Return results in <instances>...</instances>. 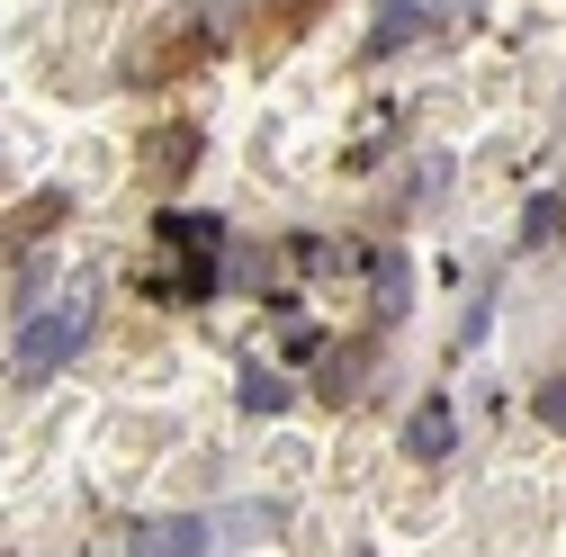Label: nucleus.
Returning a JSON list of instances; mask_svg holds the SVG:
<instances>
[{"instance_id":"f257e3e1","label":"nucleus","mask_w":566,"mask_h":557,"mask_svg":"<svg viewBox=\"0 0 566 557\" xmlns=\"http://www.w3.org/2000/svg\"><path fill=\"white\" fill-rule=\"evenodd\" d=\"M91 315H99V288H91V278H73V288H63L54 306H28L19 351H10V360H19V378H54V369L91 341Z\"/></svg>"},{"instance_id":"f03ea898","label":"nucleus","mask_w":566,"mask_h":557,"mask_svg":"<svg viewBox=\"0 0 566 557\" xmlns=\"http://www.w3.org/2000/svg\"><path fill=\"white\" fill-rule=\"evenodd\" d=\"M126 548H135V557H198V548H217V522H198V513H163V522H135Z\"/></svg>"},{"instance_id":"7ed1b4c3","label":"nucleus","mask_w":566,"mask_h":557,"mask_svg":"<svg viewBox=\"0 0 566 557\" xmlns=\"http://www.w3.org/2000/svg\"><path fill=\"white\" fill-rule=\"evenodd\" d=\"M459 450V413H450V396H422L413 413H405V459H450Z\"/></svg>"},{"instance_id":"20e7f679","label":"nucleus","mask_w":566,"mask_h":557,"mask_svg":"<svg viewBox=\"0 0 566 557\" xmlns=\"http://www.w3.org/2000/svg\"><path fill=\"white\" fill-rule=\"evenodd\" d=\"M154 234H163L171 252H189V278H180V288H207V252L226 243V225H217V217H180V207H171V217H163Z\"/></svg>"},{"instance_id":"39448f33","label":"nucleus","mask_w":566,"mask_h":557,"mask_svg":"<svg viewBox=\"0 0 566 557\" xmlns=\"http://www.w3.org/2000/svg\"><path fill=\"white\" fill-rule=\"evenodd\" d=\"M234 404H243V413H289V404H297V387L279 378V369H261V360H243V378H234Z\"/></svg>"},{"instance_id":"423d86ee","label":"nucleus","mask_w":566,"mask_h":557,"mask_svg":"<svg viewBox=\"0 0 566 557\" xmlns=\"http://www.w3.org/2000/svg\"><path fill=\"white\" fill-rule=\"evenodd\" d=\"M369 288H378V315L405 324V306H413V270H405V252H378V261H369Z\"/></svg>"},{"instance_id":"0eeeda50","label":"nucleus","mask_w":566,"mask_h":557,"mask_svg":"<svg viewBox=\"0 0 566 557\" xmlns=\"http://www.w3.org/2000/svg\"><path fill=\"white\" fill-rule=\"evenodd\" d=\"M369 387V341H350V351H333L324 360V378H315V396H333V404H350Z\"/></svg>"},{"instance_id":"6e6552de","label":"nucleus","mask_w":566,"mask_h":557,"mask_svg":"<svg viewBox=\"0 0 566 557\" xmlns=\"http://www.w3.org/2000/svg\"><path fill=\"white\" fill-rule=\"evenodd\" d=\"M198 162V126H154L145 135V171H189Z\"/></svg>"},{"instance_id":"1a4fd4ad","label":"nucleus","mask_w":566,"mask_h":557,"mask_svg":"<svg viewBox=\"0 0 566 557\" xmlns=\"http://www.w3.org/2000/svg\"><path fill=\"white\" fill-rule=\"evenodd\" d=\"M422 36V10H413V0H387V10H378V36H369V54H405Z\"/></svg>"},{"instance_id":"9d476101","label":"nucleus","mask_w":566,"mask_h":557,"mask_svg":"<svg viewBox=\"0 0 566 557\" xmlns=\"http://www.w3.org/2000/svg\"><path fill=\"white\" fill-rule=\"evenodd\" d=\"M566 234V198H531V217H522V243L539 252V243H557Z\"/></svg>"},{"instance_id":"9b49d317","label":"nucleus","mask_w":566,"mask_h":557,"mask_svg":"<svg viewBox=\"0 0 566 557\" xmlns=\"http://www.w3.org/2000/svg\"><path fill=\"white\" fill-rule=\"evenodd\" d=\"M539 423H548V432H566V378H548V387H539Z\"/></svg>"}]
</instances>
